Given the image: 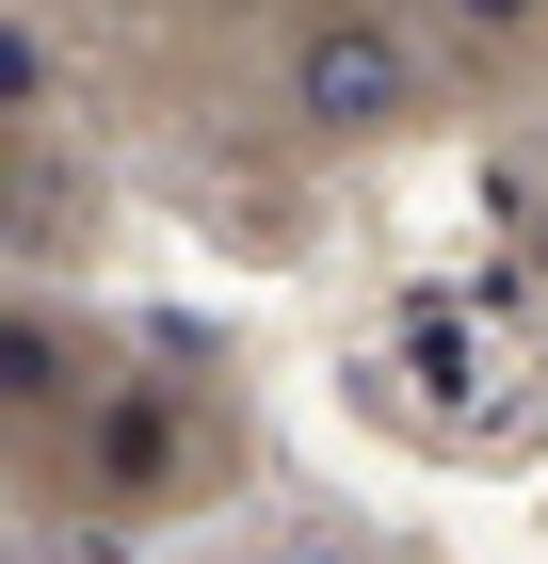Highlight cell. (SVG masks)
Listing matches in <instances>:
<instances>
[{
	"instance_id": "cell-3",
	"label": "cell",
	"mask_w": 548,
	"mask_h": 564,
	"mask_svg": "<svg viewBox=\"0 0 548 564\" xmlns=\"http://www.w3.org/2000/svg\"><path fill=\"white\" fill-rule=\"evenodd\" d=\"M533 274H548V210H533Z\"/></svg>"
},
{
	"instance_id": "cell-2",
	"label": "cell",
	"mask_w": 548,
	"mask_h": 564,
	"mask_svg": "<svg viewBox=\"0 0 548 564\" xmlns=\"http://www.w3.org/2000/svg\"><path fill=\"white\" fill-rule=\"evenodd\" d=\"M420 33L468 65H516V48H548V0H420Z\"/></svg>"
},
{
	"instance_id": "cell-1",
	"label": "cell",
	"mask_w": 548,
	"mask_h": 564,
	"mask_svg": "<svg viewBox=\"0 0 548 564\" xmlns=\"http://www.w3.org/2000/svg\"><path fill=\"white\" fill-rule=\"evenodd\" d=\"M275 113L307 145H404L436 113V33L387 17V0H307L275 33Z\"/></svg>"
}]
</instances>
